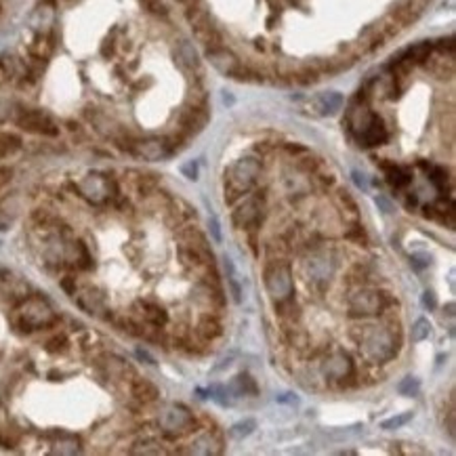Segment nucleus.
Returning a JSON list of instances; mask_svg holds the SVG:
<instances>
[{"mask_svg": "<svg viewBox=\"0 0 456 456\" xmlns=\"http://www.w3.org/2000/svg\"><path fill=\"white\" fill-rule=\"evenodd\" d=\"M353 339L360 343V351L370 362L383 364L398 355L402 333L381 328V326H364L362 333H353Z\"/></svg>", "mask_w": 456, "mask_h": 456, "instance_id": "1", "label": "nucleus"}, {"mask_svg": "<svg viewBox=\"0 0 456 456\" xmlns=\"http://www.w3.org/2000/svg\"><path fill=\"white\" fill-rule=\"evenodd\" d=\"M261 175V162L254 156L240 158L227 173V187H225V202L234 204L238 198L250 191Z\"/></svg>", "mask_w": 456, "mask_h": 456, "instance_id": "2", "label": "nucleus"}, {"mask_svg": "<svg viewBox=\"0 0 456 456\" xmlns=\"http://www.w3.org/2000/svg\"><path fill=\"white\" fill-rule=\"evenodd\" d=\"M263 284L269 299L284 301L295 295V282H292L290 263L282 256H272L263 267Z\"/></svg>", "mask_w": 456, "mask_h": 456, "instance_id": "3", "label": "nucleus"}, {"mask_svg": "<svg viewBox=\"0 0 456 456\" xmlns=\"http://www.w3.org/2000/svg\"><path fill=\"white\" fill-rule=\"evenodd\" d=\"M389 303H394V299H389L385 292H376L364 286H357L351 295L347 297L349 313L351 315H376L387 309Z\"/></svg>", "mask_w": 456, "mask_h": 456, "instance_id": "4", "label": "nucleus"}, {"mask_svg": "<svg viewBox=\"0 0 456 456\" xmlns=\"http://www.w3.org/2000/svg\"><path fill=\"white\" fill-rule=\"evenodd\" d=\"M263 219H265V195L261 191L250 193L248 198H244V202L232 215L236 230L244 232H254L263 223Z\"/></svg>", "mask_w": 456, "mask_h": 456, "instance_id": "5", "label": "nucleus"}, {"mask_svg": "<svg viewBox=\"0 0 456 456\" xmlns=\"http://www.w3.org/2000/svg\"><path fill=\"white\" fill-rule=\"evenodd\" d=\"M51 322H53V311L43 299H27L23 303L21 311L15 317V324L21 326L23 333H32L36 328H43V326H47Z\"/></svg>", "mask_w": 456, "mask_h": 456, "instance_id": "6", "label": "nucleus"}, {"mask_svg": "<svg viewBox=\"0 0 456 456\" xmlns=\"http://www.w3.org/2000/svg\"><path fill=\"white\" fill-rule=\"evenodd\" d=\"M17 126L32 135H43V137H57L59 135L57 122L43 110H23L17 116Z\"/></svg>", "mask_w": 456, "mask_h": 456, "instance_id": "7", "label": "nucleus"}, {"mask_svg": "<svg viewBox=\"0 0 456 456\" xmlns=\"http://www.w3.org/2000/svg\"><path fill=\"white\" fill-rule=\"evenodd\" d=\"M372 116H374V114L370 112V108H368L366 101L355 99V101L349 106L345 122H347V128L351 130V135H353L355 139H360V137L366 133V128H368L370 122H372Z\"/></svg>", "mask_w": 456, "mask_h": 456, "instance_id": "8", "label": "nucleus"}, {"mask_svg": "<svg viewBox=\"0 0 456 456\" xmlns=\"http://www.w3.org/2000/svg\"><path fill=\"white\" fill-rule=\"evenodd\" d=\"M179 259L189 269H204L213 263V252L206 244H179Z\"/></svg>", "mask_w": 456, "mask_h": 456, "instance_id": "9", "label": "nucleus"}, {"mask_svg": "<svg viewBox=\"0 0 456 456\" xmlns=\"http://www.w3.org/2000/svg\"><path fill=\"white\" fill-rule=\"evenodd\" d=\"M208 122V110L206 106H189L179 114V128L187 137L198 135Z\"/></svg>", "mask_w": 456, "mask_h": 456, "instance_id": "10", "label": "nucleus"}, {"mask_svg": "<svg viewBox=\"0 0 456 456\" xmlns=\"http://www.w3.org/2000/svg\"><path fill=\"white\" fill-rule=\"evenodd\" d=\"M160 422H162V427H165V431H169V433L191 431V427L195 425L193 416H191L185 408H181V406H171V408H167L165 414H162V418H160Z\"/></svg>", "mask_w": 456, "mask_h": 456, "instance_id": "11", "label": "nucleus"}, {"mask_svg": "<svg viewBox=\"0 0 456 456\" xmlns=\"http://www.w3.org/2000/svg\"><path fill=\"white\" fill-rule=\"evenodd\" d=\"M343 95L337 91H324L309 101V112L315 116H335L343 108Z\"/></svg>", "mask_w": 456, "mask_h": 456, "instance_id": "12", "label": "nucleus"}, {"mask_svg": "<svg viewBox=\"0 0 456 456\" xmlns=\"http://www.w3.org/2000/svg\"><path fill=\"white\" fill-rule=\"evenodd\" d=\"M206 55H208V59H211L213 68H215L217 72L225 74V76H232V74L240 68V59L236 57V53L230 51V49H225L223 45H221V47H215V49H206Z\"/></svg>", "mask_w": 456, "mask_h": 456, "instance_id": "13", "label": "nucleus"}, {"mask_svg": "<svg viewBox=\"0 0 456 456\" xmlns=\"http://www.w3.org/2000/svg\"><path fill=\"white\" fill-rule=\"evenodd\" d=\"M351 370H353V362H351V357L343 351L333 353L331 357H326V360L322 362V372L326 379L343 381L351 374Z\"/></svg>", "mask_w": 456, "mask_h": 456, "instance_id": "14", "label": "nucleus"}, {"mask_svg": "<svg viewBox=\"0 0 456 456\" xmlns=\"http://www.w3.org/2000/svg\"><path fill=\"white\" fill-rule=\"evenodd\" d=\"M173 55H175V61L179 63V68H181L183 72H187V74H200L202 63H200V57H198V53H195V49H193V45H191L189 40H179V43L175 45Z\"/></svg>", "mask_w": 456, "mask_h": 456, "instance_id": "15", "label": "nucleus"}, {"mask_svg": "<svg viewBox=\"0 0 456 456\" xmlns=\"http://www.w3.org/2000/svg\"><path fill=\"white\" fill-rule=\"evenodd\" d=\"M133 154H137V156H141L145 160H162V158H167L171 154V149H169L165 139L149 137V139L135 141Z\"/></svg>", "mask_w": 456, "mask_h": 456, "instance_id": "16", "label": "nucleus"}, {"mask_svg": "<svg viewBox=\"0 0 456 456\" xmlns=\"http://www.w3.org/2000/svg\"><path fill=\"white\" fill-rule=\"evenodd\" d=\"M307 272L309 276L315 280V282H322V280H331L333 272H335V263L333 259L326 254V252H315L309 256L307 261Z\"/></svg>", "mask_w": 456, "mask_h": 456, "instance_id": "17", "label": "nucleus"}, {"mask_svg": "<svg viewBox=\"0 0 456 456\" xmlns=\"http://www.w3.org/2000/svg\"><path fill=\"white\" fill-rule=\"evenodd\" d=\"M80 191H82L84 198H88L91 202H101L110 193V181L99 177V175H88L80 183Z\"/></svg>", "mask_w": 456, "mask_h": 456, "instance_id": "18", "label": "nucleus"}, {"mask_svg": "<svg viewBox=\"0 0 456 456\" xmlns=\"http://www.w3.org/2000/svg\"><path fill=\"white\" fill-rule=\"evenodd\" d=\"M387 139H389L387 126H385L383 118L374 114L370 126L366 128V133H364L360 139H357V141H360V145H364V147H376V145H383Z\"/></svg>", "mask_w": 456, "mask_h": 456, "instance_id": "19", "label": "nucleus"}, {"mask_svg": "<svg viewBox=\"0 0 456 456\" xmlns=\"http://www.w3.org/2000/svg\"><path fill=\"white\" fill-rule=\"evenodd\" d=\"M80 309H84L91 315H101V311H106V301L104 295L97 288H84L80 295L76 297Z\"/></svg>", "mask_w": 456, "mask_h": 456, "instance_id": "20", "label": "nucleus"}, {"mask_svg": "<svg viewBox=\"0 0 456 456\" xmlns=\"http://www.w3.org/2000/svg\"><path fill=\"white\" fill-rule=\"evenodd\" d=\"M130 394H133V398L139 404H154L160 398L158 387L147 379H135L133 383H130Z\"/></svg>", "mask_w": 456, "mask_h": 456, "instance_id": "21", "label": "nucleus"}, {"mask_svg": "<svg viewBox=\"0 0 456 456\" xmlns=\"http://www.w3.org/2000/svg\"><path fill=\"white\" fill-rule=\"evenodd\" d=\"M137 307L141 309L139 313L143 315V320L152 326H158V328H162V326L169 324V313L165 311V307H160L158 303H152V301H139Z\"/></svg>", "mask_w": 456, "mask_h": 456, "instance_id": "22", "label": "nucleus"}, {"mask_svg": "<svg viewBox=\"0 0 456 456\" xmlns=\"http://www.w3.org/2000/svg\"><path fill=\"white\" fill-rule=\"evenodd\" d=\"M198 337L202 341H215L217 337H221L223 328H221V322L215 313H204L198 322Z\"/></svg>", "mask_w": 456, "mask_h": 456, "instance_id": "23", "label": "nucleus"}, {"mask_svg": "<svg viewBox=\"0 0 456 456\" xmlns=\"http://www.w3.org/2000/svg\"><path fill=\"white\" fill-rule=\"evenodd\" d=\"M23 70L25 68H21L19 59L13 53H3V55H0V76H3V78L13 80V78L21 76Z\"/></svg>", "mask_w": 456, "mask_h": 456, "instance_id": "24", "label": "nucleus"}, {"mask_svg": "<svg viewBox=\"0 0 456 456\" xmlns=\"http://www.w3.org/2000/svg\"><path fill=\"white\" fill-rule=\"evenodd\" d=\"M53 47H55V43H53L51 34H38L36 40L29 45V55L36 61H45L53 53Z\"/></svg>", "mask_w": 456, "mask_h": 456, "instance_id": "25", "label": "nucleus"}, {"mask_svg": "<svg viewBox=\"0 0 456 456\" xmlns=\"http://www.w3.org/2000/svg\"><path fill=\"white\" fill-rule=\"evenodd\" d=\"M177 238H179L183 244H206L204 234H202L195 225H191V223L177 227Z\"/></svg>", "mask_w": 456, "mask_h": 456, "instance_id": "26", "label": "nucleus"}, {"mask_svg": "<svg viewBox=\"0 0 456 456\" xmlns=\"http://www.w3.org/2000/svg\"><path fill=\"white\" fill-rule=\"evenodd\" d=\"M385 173H387V181H389L391 185H394L396 189H402V187L410 185V181H412L410 173L404 171V169H400L398 165H391Z\"/></svg>", "mask_w": 456, "mask_h": 456, "instance_id": "27", "label": "nucleus"}, {"mask_svg": "<svg viewBox=\"0 0 456 456\" xmlns=\"http://www.w3.org/2000/svg\"><path fill=\"white\" fill-rule=\"evenodd\" d=\"M337 204H339V211H343V215L349 213L353 219L357 217V213H360V206H357V202L353 200V195L347 189L337 191Z\"/></svg>", "mask_w": 456, "mask_h": 456, "instance_id": "28", "label": "nucleus"}, {"mask_svg": "<svg viewBox=\"0 0 456 456\" xmlns=\"http://www.w3.org/2000/svg\"><path fill=\"white\" fill-rule=\"evenodd\" d=\"M21 147V139L11 133H0V160L15 154Z\"/></svg>", "mask_w": 456, "mask_h": 456, "instance_id": "29", "label": "nucleus"}, {"mask_svg": "<svg viewBox=\"0 0 456 456\" xmlns=\"http://www.w3.org/2000/svg\"><path fill=\"white\" fill-rule=\"evenodd\" d=\"M234 389H236V394H240V396H246V394L256 396L259 394V387H256L254 379H250V374H238L236 381H234Z\"/></svg>", "mask_w": 456, "mask_h": 456, "instance_id": "30", "label": "nucleus"}, {"mask_svg": "<svg viewBox=\"0 0 456 456\" xmlns=\"http://www.w3.org/2000/svg\"><path fill=\"white\" fill-rule=\"evenodd\" d=\"M429 335H431V324H429V320L418 317V320L412 324V333H410L412 341H414V343H420V341L429 339Z\"/></svg>", "mask_w": 456, "mask_h": 456, "instance_id": "31", "label": "nucleus"}, {"mask_svg": "<svg viewBox=\"0 0 456 456\" xmlns=\"http://www.w3.org/2000/svg\"><path fill=\"white\" fill-rule=\"evenodd\" d=\"M254 427H256V420H254V418H244V420L236 422V425L232 427L230 435H232L234 440H244V437H248V435L254 431Z\"/></svg>", "mask_w": 456, "mask_h": 456, "instance_id": "32", "label": "nucleus"}, {"mask_svg": "<svg viewBox=\"0 0 456 456\" xmlns=\"http://www.w3.org/2000/svg\"><path fill=\"white\" fill-rule=\"evenodd\" d=\"M412 412H404V414H396V416H391V418H387V420H383L381 422V429H387V431H394V429H400V427H404V425H408V422L412 420Z\"/></svg>", "mask_w": 456, "mask_h": 456, "instance_id": "33", "label": "nucleus"}, {"mask_svg": "<svg viewBox=\"0 0 456 456\" xmlns=\"http://www.w3.org/2000/svg\"><path fill=\"white\" fill-rule=\"evenodd\" d=\"M297 167H299L303 173H315V171L322 167V160H320L317 156L309 154V152H303V158L297 160Z\"/></svg>", "mask_w": 456, "mask_h": 456, "instance_id": "34", "label": "nucleus"}, {"mask_svg": "<svg viewBox=\"0 0 456 456\" xmlns=\"http://www.w3.org/2000/svg\"><path fill=\"white\" fill-rule=\"evenodd\" d=\"M420 391V381L416 376H406L398 383V394L402 396H416Z\"/></svg>", "mask_w": 456, "mask_h": 456, "instance_id": "35", "label": "nucleus"}, {"mask_svg": "<svg viewBox=\"0 0 456 456\" xmlns=\"http://www.w3.org/2000/svg\"><path fill=\"white\" fill-rule=\"evenodd\" d=\"M343 236L347 238V240H351V242H355V244H366L368 242V236H366V232H364V227L360 225V223H355V225H351L349 230H345L343 232Z\"/></svg>", "mask_w": 456, "mask_h": 456, "instance_id": "36", "label": "nucleus"}, {"mask_svg": "<svg viewBox=\"0 0 456 456\" xmlns=\"http://www.w3.org/2000/svg\"><path fill=\"white\" fill-rule=\"evenodd\" d=\"M141 5L147 13L152 15H158V17H167V5L162 3V0H141Z\"/></svg>", "mask_w": 456, "mask_h": 456, "instance_id": "37", "label": "nucleus"}, {"mask_svg": "<svg viewBox=\"0 0 456 456\" xmlns=\"http://www.w3.org/2000/svg\"><path fill=\"white\" fill-rule=\"evenodd\" d=\"M288 341L292 345H297V347H305L307 345V335L299 328V326L292 324L290 328H288Z\"/></svg>", "mask_w": 456, "mask_h": 456, "instance_id": "38", "label": "nucleus"}, {"mask_svg": "<svg viewBox=\"0 0 456 456\" xmlns=\"http://www.w3.org/2000/svg\"><path fill=\"white\" fill-rule=\"evenodd\" d=\"M433 51H437V55H444V57H454V38L448 36V38L437 40Z\"/></svg>", "mask_w": 456, "mask_h": 456, "instance_id": "39", "label": "nucleus"}, {"mask_svg": "<svg viewBox=\"0 0 456 456\" xmlns=\"http://www.w3.org/2000/svg\"><path fill=\"white\" fill-rule=\"evenodd\" d=\"M65 349H68V339H65L63 335H59V337H55L47 343V351H51V353H59V351H65Z\"/></svg>", "mask_w": 456, "mask_h": 456, "instance_id": "40", "label": "nucleus"}, {"mask_svg": "<svg viewBox=\"0 0 456 456\" xmlns=\"http://www.w3.org/2000/svg\"><path fill=\"white\" fill-rule=\"evenodd\" d=\"M420 303H422V307H425L427 311H433V309L437 307V297H435V292H433V290H425V292H422Z\"/></svg>", "mask_w": 456, "mask_h": 456, "instance_id": "41", "label": "nucleus"}, {"mask_svg": "<svg viewBox=\"0 0 456 456\" xmlns=\"http://www.w3.org/2000/svg\"><path fill=\"white\" fill-rule=\"evenodd\" d=\"M181 173L187 177V179H191V181H195L198 179V162H185V165L181 167Z\"/></svg>", "mask_w": 456, "mask_h": 456, "instance_id": "42", "label": "nucleus"}, {"mask_svg": "<svg viewBox=\"0 0 456 456\" xmlns=\"http://www.w3.org/2000/svg\"><path fill=\"white\" fill-rule=\"evenodd\" d=\"M208 227H211V236H213V240H215V242H221V240H223V236H221L219 219H217L215 215H211V217H208Z\"/></svg>", "mask_w": 456, "mask_h": 456, "instance_id": "43", "label": "nucleus"}, {"mask_svg": "<svg viewBox=\"0 0 456 456\" xmlns=\"http://www.w3.org/2000/svg\"><path fill=\"white\" fill-rule=\"evenodd\" d=\"M351 177H353L355 185L360 187L362 191H368V189H370V185H368V179H366V175H364V173H360V171H353V173H351Z\"/></svg>", "mask_w": 456, "mask_h": 456, "instance_id": "44", "label": "nucleus"}, {"mask_svg": "<svg viewBox=\"0 0 456 456\" xmlns=\"http://www.w3.org/2000/svg\"><path fill=\"white\" fill-rule=\"evenodd\" d=\"M61 288L68 292V295H76V278L65 276V278L61 280Z\"/></svg>", "mask_w": 456, "mask_h": 456, "instance_id": "45", "label": "nucleus"}, {"mask_svg": "<svg viewBox=\"0 0 456 456\" xmlns=\"http://www.w3.org/2000/svg\"><path fill=\"white\" fill-rule=\"evenodd\" d=\"M374 202H376V206L383 208L385 215H391V213H394V204H391V202L385 198V195H376V200H374Z\"/></svg>", "mask_w": 456, "mask_h": 456, "instance_id": "46", "label": "nucleus"}, {"mask_svg": "<svg viewBox=\"0 0 456 456\" xmlns=\"http://www.w3.org/2000/svg\"><path fill=\"white\" fill-rule=\"evenodd\" d=\"M11 177H13V171L11 169H0V189H3L9 181H11Z\"/></svg>", "mask_w": 456, "mask_h": 456, "instance_id": "47", "label": "nucleus"}, {"mask_svg": "<svg viewBox=\"0 0 456 456\" xmlns=\"http://www.w3.org/2000/svg\"><path fill=\"white\" fill-rule=\"evenodd\" d=\"M284 149H286L288 154H303V152H307L305 145H297V143H295V145H292V143H286Z\"/></svg>", "mask_w": 456, "mask_h": 456, "instance_id": "48", "label": "nucleus"}, {"mask_svg": "<svg viewBox=\"0 0 456 456\" xmlns=\"http://www.w3.org/2000/svg\"><path fill=\"white\" fill-rule=\"evenodd\" d=\"M223 101H225V106H234V97L227 91H223Z\"/></svg>", "mask_w": 456, "mask_h": 456, "instance_id": "49", "label": "nucleus"}, {"mask_svg": "<svg viewBox=\"0 0 456 456\" xmlns=\"http://www.w3.org/2000/svg\"><path fill=\"white\" fill-rule=\"evenodd\" d=\"M254 47H256L259 51H263V49H265V40H256V43H254Z\"/></svg>", "mask_w": 456, "mask_h": 456, "instance_id": "50", "label": "nucleus"}, {"mask_svg": "<svg viewBox=\"0 0 456 456\" xmlns=\"http://www.w3.org/2000/svg\"><path fill=\"white\" fill-rule=\"evenodd\" d=\"M448 315H450V317L454 315V303H448Z\"/></svg>", "mask_w": 456, "mask_h": 456, "instance_id": "51", "label": "nucleus"}, {"mask_svg": "<svg viewBox=\"0 0 456 456\" xmlns=\"http://www.w3.org/2000/svg\"><path fill=\"white\" fill-rule=\"evenodd\" d=\"M290 3H301V0H290Z\"/></svg>", "mask_w": 456, "mask_h": 456, "instance_id": "52", "label": "nucleus"}, {"mask_svg": "<svg viewBox=\"0 0 456 456\" xmlns=\"http://www.w3.org/2000/svg\"><path fill=\"white\" fill-rule=\"evenodd\" d=\"M179 3H187V0H179Z\"/></svg>", "mask_w": 456, "mask_h": 456, "instance_id": "53", "label": "nucleus"}]
</instances>
